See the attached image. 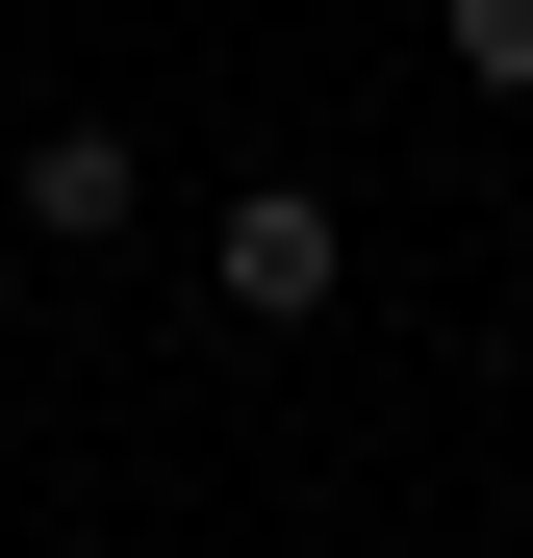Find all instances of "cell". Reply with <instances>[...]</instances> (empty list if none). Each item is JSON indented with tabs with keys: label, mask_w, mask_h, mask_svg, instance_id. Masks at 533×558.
I'll return each instance as SVG.
<instances>
[{
	"label": "cell",
	"mask_w": 533,
	"mask_h": 558,
	"mask_svg": "<svg viewBox=\"0 0 533 558\" xmlns=\"http://www.w3.org/2000/svg\"><path fill=\"white\" fill-rule=\"evenodd\" d=\"M204 305H229V330H330V305H355L330 178H229V204H204Z\"/></svg>",
	"instance_id": "cell-1"
},
{
	"label": "cell",
	"mask_w": 533,
	"mask_h": 558,
	"mask_svg": "<svg viewBox=\"0 0 533 558\" xmlns=\"http://www.w3.org/2000/svg\"><path fill=\"white\" fill-rule=\"evenodd\" d=\"M0 229H26V254H128V229H153V153H128V128H26Z\"/></svg>",
	"instance_id": "cell-2"
},
{
	"label": "cell",
	"mask_w": 533,
	"mask_h": 558,
	"mask_svg": "<svg viewBox=\"0 0 533 558\" xmlns=\"http://www.w3.org/2000/svg\"><path fill=\"white\" fill-rule=\"evenodd\" d=\"M432 51H458V102H533V0H432Z\"/></svg>",
	"instance_id": "cell-3"
},
{
	"label": "cell",
	"mask_w": 533,
	"mask_h": 558,
	"mask_svg": "<svg viewBox=\"0 0 533 558\" xmlns=\"http://www.w3.org/2000/svg\"><path fill=\"white\" fill-rule=\"evenodd\" d=\"M0 279H26V254H0Z\"/></svg>",
	"instance_id": "cell-4"
}]
</instances>
